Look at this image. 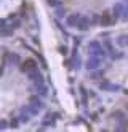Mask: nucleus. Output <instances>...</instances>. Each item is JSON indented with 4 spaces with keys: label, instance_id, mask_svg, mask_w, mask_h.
I'll list each match as a JSON object with an SVG mask.
<instances>
[{
    "label": "nucleus",
    "instance_id": "obj_23",
    "mask_svg": "<svg viewBox=\"0 0 128 132\" xmlns=\"http://www.w3.org/2000/svg\"><path fill=\"white\" fill-rule=\"evenodd\" d=\"M104 47L107 48V52H109V53H114V47H112V44L109 42V40H104Z\"/></svg>",
    "mask_w": 128,
    "mask_h": 132
},
{
    "label": "nucleus",
    "instance_id": "obj_6",
    "mask_svg": "<svg viewBox=\"0 0 128 132\" xmlns=\"http://www.w3.org/2000/svg\"><path fill=\"white\" fill-rule=\"evenodd\" d=\"M112 18H111V13H109L107 10L106 11H102V15H101V23L99 26H104V28H109V26H112Z\"/></svg>",
    "mask_w": 128,
    "mask_h": 132
},
{
    "label": "nucleus",
    "instance_id": "obj_16",
    "mask_svg": "<svg viewBox=\"0 0 128 132\" xmlns=\"http://www.w3.org/2000/svg\"><path fill=\"white\" fill-rule=\"evenodd\" d=\"M99 47H102V45H101L98 40H91V42L88 44V52H90V50H96V48H99Z\"/></svg>",
    "mask_w": 128,
    "mask_h": 132
},
{
    "label": "nucleus",
    "instance_id": "obj_20",
    "mask_svg": "<svg viewBox=\"0 0 128 132\" xmlns=\"http://www.w3.org/2000/svg\"><path fill=\"white\" fill-rule=\"evenodd\" d=\"M10 28H11L13 31H15V29H19V28H21V21H19V19H15V21H11V23H10Z\"/></svg>",
    "mask_w": 128,
    "mask_h": 132
},
{
    "label": "nucleus",
    "instance_id": "obj_25",
    "mask_svg": "<svg viewBox=\"0 0 128 132\" xmlns=\"http://www.w3.org/2000/svg\"><path fill=\"white\" fill-rule=\"evenodd\" d=\"M79 90H80V94H82V97H83V103H87V90H85V87H79Z\"/></svg>",
    "mask_w": 128,
    "mask_h": 132
},
{
    "label": "nucleus",
    "instance_id": "obj_22",
    "mask_svg": "<svg viewBox=\"0 0 128 132\" xmlns=\"http://www.w3.org/2000/svg\"><path fill=\"white\" fill-rule=\"evenodd\" d=\"M114 118H117L119 121H123L125 119V114L122 113V111H114Z\"/></svg>",
    "mask_w": 128,
    "mask_h": 132
},
{
    "label": "nucleus",
    "instance_id": "obj_19",
    "mask_svg": "<svg viewBox=\"0 0 128 132\" xmlns=\"http://www.w3.org/2000/svg\"><path fill=\"white\" fill-rule=\"evenodd\" d=\"M74 69H80L82 68V60H80V56L77 55V56H74V66H72Z\"/></svg>",
    "mask_w": 128,
    "mask_h": 132
},
{
    "label": "nucleus",
    "instance_id": "obj_31",
    "mask_svg": "<svg viewBox=\"0 0 128 132\" xmlns=\"http://www.w3.org/2000/svg\"><path fill=\"white\" fill-rule=\"evenodd\" d=\"M90 77H91V79H98V77H99V74H98V72H93V74L90 76Z\"/></svg>",
    "mask_w": 128,
    "mask_h": 132
},
{
    "label": "nucleus",
    "instance_id": "obj_12",
    "mask_svg": "<svg viewBox=\"0 0 128 132\" xmlns=\"http://www.w3.org/2000/svg\"><path fill=\"white\" fill-rule=\"evenodd\" d=\"M90 55L98 56V58H104L107 55V52L104 50V47H99V48H96V50H90Z\"/></svg>",
    "mask_w": 128,
    "mask_h": 132
},
{
    "label": "nucleus",
    "instance_id": "obj_18",
    "mask_svg": "<svg viewBox=\"0 0 128 132\" xmlns=\"http://www.w3.org/2000/svg\"><path fill=\"white\" fill-rule=\"evenodd\" d=\"M90 21H91V24H99V23H101V16H98L96 13H91V16H90Z\"/></svg>",
    "mask_w": 128,
    "mask_h": 132
},
{
    "label": "nucleus",
    "instance_id": "obj_13",
    "mask_svg": "<svg viewBox=\"0 0 128 132\" xmlns=\"http://www.w3.org/2000/svg\"><path fill=\"white\" fill-rule=\"evenodd\" d=\"M55 15H56L58 19H62V18H66V16H67V10H66V8H62V5H61V6H58V8H56Z\"/></svg>",
    "mask_w": 128,
    "mask_h": 132
},
{
    "label": "nucleus",
    "instance_id": "obj_3",
    "mask_svg": "<svg viewBox=\"0 0 128 132\" xmlns=\"http://www.w3.org/2000/svg\"><path fill=\"white\" fill-rule=\"evenodd\" d=\"M80 18H82L80 13H72V15H67L66 16V26H67V28H77Z\"/></svg>",
    "mask_w": 128,
    "mask_h": 132
},
{
    "label": "nucleus",
    "instance_id": "obj_8",
    "mask_svg": "<svg viewBox=\"0 0 128 132\" xmlns=\"http://www.w3.org/2000/svg\"><path fill=\"white\" fill-rule=\"evenodd\" d=\"M35 68H37V64H35L34 60H26V61H23V64H21V69H23L24 72H29V71H32V69H35Z\"/></svg>",
    "mask_w": 128,
    "mask_h": 132
},
{
    "label": "nucleus",
    "instance_id": "obj_15",
    "mask_svg": "<svg viewBox=\"0 0 128 132\" xmlns=\"http://www.w3.org/2000/svg\"><path fill=\"white\" fill-rule=\"evenodd\" d=\"M117 44L120 47H128V36H120L117 39Z\"/></svg>",
    "mask_w": 128,
    "mask_h": 132
},
{
    "label": "nucleus",
    "instance_id": "obj_5",
    "mask_svg": "<svg viewBox=\"0 0 128 132\" xmlns=\"http://www.w3.org/2000/svg\"><path fill=\"white\" fill-rule=\"evenodd\" d=\"M90 26H91V21H90V18L82 16V18H80V21H79V24H77V29H79L80 32H85V31L90 29Z\"/></svg>",
    "mask_w": 128,
    "mask_h": 132
},
{
    "label": "nucleus",
    "instance_id": "obj_28",
    "mask_svg": "<svg viewBox=\"0 0 128 132\" xmlns=\"http://www.w3.org/2000/svg\"><path fill=\"white\" fill-rule=\"evenodd\" d=\"M0 28H2V29H6V28H8V24H6V19H5V18L0 21Z\"/></svg>",
    "mask_w": 128,
    "mask_h": 132
},
{
    "label": "nucleus",
    "instance_id": "obj_10",
    "mask_svg": "<svg viewBox=\"0 0 128 132\" xmlns=\"http://www.w3.org/2000/svg\"><path fill=\"white\" fill-rule=\"evenodd\" d=\"M123 10H125V5H123V3H115V5H114L112 13H114L115 19H117V18H122V13H123Z\"/></svg>",
    "mask_w": 128,
    "mask_h": 132
},
{
    "label": "nucleus",
    "instance_id": "obj_21",
    "mask_svg": "<svg viewBox=\"0 0 128 132\" xmlns=\"http://www.w3.org/2000/svg\"><path fill=\"white\" fill-rule=\"evenodd\" d=\"M19 118H13V119L10 121V126H11V129H18V126H19Z\"/></svg>",
    "mask_w": 128,
    "mask_h": 132
},
{
    "label": "nucleus",
    "instance_id": "obj_7",
    "mask_svg": "<svg viewBox=\"0 0 128 132\" xmlns=\"http://www.w3.org/2000/svg\"><path fill=\"white\" fill-rule=\"evenodd\" d=\"M29 103L32 105V106L38 108V110H43V108H45V103L42 102V98L38 97V94H37V95H32V97L29 98Z\"/></svg>",
    "mask_w": 128,
    "mask_h": 132
},
{
    "label": "nucleus",
    "instance_id": "obj_14",
    "mask_svg": "<svg viewBox=\"0 0 128 132\" xmlns=\"http://www.w3.org/2000/svg\"><path fill=\"white\" fill-rule=\"evenodd\" d=\"M35 89H37V94L40 95V97H47L48 95V90H47V85H45V84L35 85Z\"/></svg>",
    "mask_w": 128,
    "mask_h": 132
},
{
    "label": "nucleus",
    "instance_id": "obj_11",
    "mask_svg": "<svg viewBox=\"0 0 128 132\" xmlns=\"http://www.w3.org/2000/svg\"><path fill=\"white\" fill-rule=\"evenodd\" d=\"M8 60H10V64H21V56H19L18 53H13V52H8Z\"/></svg>",
    "mask_w": 128,
    "mask_h": 132
},
{
    "label": "nucleus",
    "instance_id": "obj_29",
    "mask_svg": "<svg viewBox=\"0 0 128 132\" xmlns=\"http://www.w3.org/2000/svg\"><path fill=\"white\" fill-rule=\"evenodd\" d=\"M80 44H82V37H75L74 39V45H75V47H79Z\"/></svg>",
    "mask_w": 128,
    "mask_h": 132
},
{
    "label": "nucleus",
    "instance_id": "obj_1",
    "mask_svg": "<svg viewBox=\"0 0 128 132\" xmlns=\"http://www.w3.org/2000/svg\"><path fill=\"white\" fill-rule=\"evenodd\" d=\"M27 77H29V81L34 82V85H40V84H45V79H43V74L40 71H38L37 68L35 69H32L27 72Z\"/></svg>",
    "mask_w": 128,
    "mask_h": 132
},
{
    "label": "nucleus",
    "instance_id": "obj_2",
    "mask_svg": "<svg viewBox=\"0 0 128 132\" xmlns=\"http://www.w3.org/2000/svg\"><path fill=\"white\" fill-rule=\"evenodd\" d=\"M101 63H102V58H98V56H90L88 60H87V63H85V68L88 69V71H96L101 66Z\"/></svg>",
    "mask_w": 128,
    "mask_h": 132
},
{
    "label": "nucleus",
    "instance_id": "obj_26",
    "mask_svg": "<svg viewBox=\"0 0 128 132\" xmlns=\"http://www.w3.org/2000/svg\"><path fill=\"white\" fill-rule=\"evenodd\" d=\"M8 129V122H6V119H2L0 121V130H5Z\"/></svg>",
    "mask_w": 128,
    "mask_h": 132
},
{
    "label": "nucleus",
    "instance_id": "obj_32",
    "mask_svg": "<svg viewBox=\"0 0 128 132\" xmlns=\"http://www.w3.org/2000/svg\"><path fill=\"white\" fill-rule=\"evenodd\" d=\"M126 111H128V105H126Z\"/></svg>",
    "mask_w": 128,
    "mask_h": 132
},
{
    "label": "nucleus",
    "instance_id": "obj_33",
    "mask_svg": "<svg viewBox=\"0 0 128 132\" xmlns=\"http://www.w3.org/2000/svg\"><path fill=\"white\" fill-rule=\"evenodd\" d=\"M126 2H128V0H126Z\"/></svg>",
    "mask_w": 128,
    "mask_h": 132
},
{
    "label": "nucleus",
    "instance_id": "obj_24",
    "mask_svg": "<svg viewBox=\"0 0 128 132\" xmlns=\"http://www.w3.org/2000/svg\"><path fill=\"white\" fill-rule=\"evenodd\" d=\"M11 34H13V29H11V28H10V29H8V28H6V29H2V36H3V37H8V36H11Z\"/></svg>",
    "mask_w": 128,
    "mask_h": 132
},
{
    "label": "nucleus",
    "instance_id": "obj_17",
    "mask_svg": "<svg viewBox=\"0 0 128 132\" xmlns=\"http://www.w3.org/2000/svg\"><path fill=\"white\" fill-rule=\"evenodd\" d=\"M47 3L50 6H53V8H58V6L62 5V0H47Z\"/></svg>",
    "mask_w": 128,
    "mask_h": 132
},
{
    "label": "nucleus",
    "instance_id": "obj_4",
    "mask_svg": "<svg viewBox=\"0 0 128 132\" xmlns=\"http://www.w3.org/2000/svg\"><path fill=\"white\" fill-rule=\"evenodd\" d=\"M99 89H101V90L119 92V90H120V85H119V84H111L109 81H101V82H99Z\"/></svg>",
    "mask_w": 128,
    "mask_h": 132
},
{
    "label": "nucleus",
    "instance_id": "obj_9",
    "mask_svg": "<svg viewBox=\"0 0 128 132\" xmlns=\"http://www.w3.org/2000/svg\"><path fill=\"white\" fill-rule=\"evenodd\" d=\"M30 113H29V111H27V108H26V106H23L21 108V111H19V121H21V122H29V119H30Z\"/></svg>",
    "mask_w": 128,
    "mask_h": 132
},
{
    "label": "nucleus",
    "instance_id": "obj_27",
    "mask_svg": "<svg viewBox=\"0 0 128 132\" xmlns=\"http://www.w3.org/2000/svg\"><path fill=\"white\" fill-rule=\"evenodd\" d=\"M122 19H128V6H125V10H123V13H122Z\"/></svg>",
    "mask_w": 128,
    "mask_h": 132
},
{
    "label": "nucleus",
    "instance_id": "obj_30",
    "mask_svg": "<svg viewBox=\"0 0 128 132\" xmlns=\"http://www.w3.org/2000/svg\"><path fill=\"white\" fill-rule=\"evenodd\" d=\"M123 56V53H122V52H119V53H112V58L114 60H119V58H122Z\"/></svg>",
    "mask_w": 128,
    "mask_h": 132
}]
</instances>
